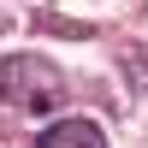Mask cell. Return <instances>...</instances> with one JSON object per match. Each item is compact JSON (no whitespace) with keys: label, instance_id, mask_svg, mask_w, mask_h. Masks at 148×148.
<instances>
[{"label":"cell","instance_id":"cell-2","mask_svg":"<svg viewBox=\"0 0 148 148\" xmlns=\"http://www.w3.org/2000/svg\"><path fill=\"white\" fill-rule=\"evenodd\" d=\"M36 148H107V136L95 119H59V125H47L36 136Z\"/></svg>","mask_w":148,"mask_h":148},{"label":"cell","instance_id":"cell-1","mask_svg":"<svg viewBox=\"0 0 148 148\" xmlns=\"http://www.w3.org/2000/svg\"><path fill=\"white\" fill-rule=\"evenodd\" d=\"M0 101L18 107V113H47V107L65 101V83H59V71L47 59L12 53V59H0Z\"/></svg>","mask_w":148,"mask_h":148}]
</instances>
